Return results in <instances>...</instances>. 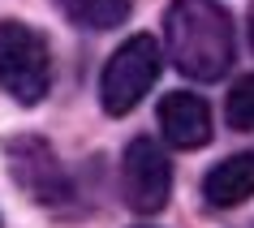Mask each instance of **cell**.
Here are the masks:
<instances>
[{
  "instance_id": "3",
  "label": "cell",
  "mask_w": 254,
  "mask_h": 228,
  "mask_svg": "<svg viewBox=\"0 0 254 228\" xmlns=\"http://www.w3.org/2000/svg\"><path fill=\"white\" fill-rule=\"evenodd\" d=\"M160 78V43L151 35H134L125 39L117 52L108 56L104 78H99V99H104V112L112 116H125L142 104V95H151Z\"/></svg>"
},
{
  "instance_id": "1",
  "label": "cell",
  "mask_w": 254,
  "mask_h": 228,
  "mask_svg": "<svg viewBox=\"0 0 254 228\" xmlns=\"http://www.w3.org/2000/svg\"><path fill=\"white\" fill-rule=\"evenodd\" d=\"M164 48L186 78L220 82L237 52L233 17L215 0H173V9L164 17Z\"/></svg>"
},
{
  "instance_id": "5",
  "label": "cell",
  "mask_w": 254,
  "mask_h": 228,
  "mask_svg": "<svg viewBox=\"0 0 254 228\" xmlns=\"http://www.w3.org/2000/svg\"><path fill=\"white\" fill-rule=\"evenodd\" d=\"M4 160H9V172L39 207H65L73 198V185H69L65 168L56 160V151L43 142V138H9L4 142Z\"/></svg>"
},
{
  "instance_id": "10",
  "label": "cell",
  "mask_w": 254,
  "mask_h": 228,
  "mask_svg": "<svg viewBox=\"0 0 254 228\" xmlns=\"http://www.w3.org/2000/svg\"><path fill=\"white\" fill-rule=\"evenodd\" d=\"M250 43H254V17H250Z\"/></svg>"
},
{
  "instance_id": "6",
  "label": "cell",
  "mask_w": 254,
  "mask_h": 228,
  "mask_svg": "<svg viewBox=\"0 0 254 228\" xmlns=\"http://www.w3.org/2000/svg\"><path fill=\"white\" fill-rule=\"evenodd\" d=\"M160 134L177 151H198L211 142V108L202 95L173 91L160 99Z\"/></svg>"
},
{
  "instance_id": "9",
  "label": "cell",
  "mask_w": 254,
  "mask_h": 228,
  "mask_svg": "<svg viewBox=\"0 0 254 228\" xmlns=\"http://www.w3.org/2000/svg\"><path fill=\"white\" fill-rule=\"evenodd\" d=\"M224 116H228V129H241V134H254V73L228 91L224 99Z\"/></svg>"
},
{
  "instance_id": "11",
  "label": "cell",
  "mask_w": 254,
  "mask_h": 228,
  "mask_svg": "<svg viewBox=\"0 0 254 228\" xmlns=\"http://www.w3.org/2000/svg\"><path fill=\"white\" fill-rule=\"evenodd\" d=\"M138 228H147V224H138Z\"/></svg>"
},
{
  "instance_id": "4",
  "label": "cell",
  "mask_w": 254,
  "mask_h": 228,
  "mask_svg": "<svg viewBox=\"0 0 254 228\" xmlns=\"http://www.w3.org/2000/svg\"><path fill=\"white\" fill-rule=\"evenodd\" d=\"M121 194L125 207L138 215H155L168 207L173 194V164L155 138H134L121 155Z\"/></svg>"
},
{
  "instance_id": "8",
  "label": "cell",
  "mask_w": 254,
  "mask_h": 228,
  "mask_svg": "<svg viewBox=\"0 0 254 228\" xmlns=\"http://www.w3.org/2000/svg\"><path fill=\"white\" fill-rule=\"evenodd\" d=\"M56 4L82 30H117L129 17V0H56Z\"/></svg>"
},
{
  "instance_id": "2",
  "label": "cell",
  "mask_w": 254,
  "mask_h": 228,
  "mask_svg": "<svg viewBox=\"0 0 254 228\" xmlns=\"http://www.w3.org/2000/svg\"><path fill=\"white\" fill-rule=\"evenodd\" d=\"M0 86L26 108L52 91V48L26 22H0Z\"/></svg>"
},
{
  "instance_id": "7",
  "label": "cell",
  "mask_w": 254,
  "mask_h": 228,
  "mask_svg": "<svg viewBox=\"0 0 254 228\" xmlns=\"http://www.w3.org/2000/svg\"><path fill=\"white\" fill-rule=\"evenodd\" d=\"M202 198L211 207H241L246 198H254V151L228 155L202 176Z\"/></svg>"
}]
</instances>
